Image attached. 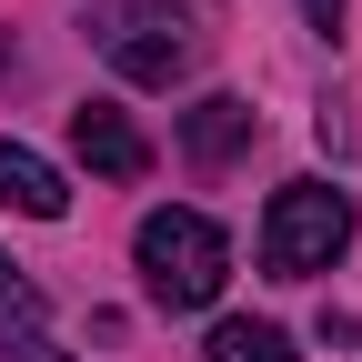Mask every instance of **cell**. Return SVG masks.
I'll list each match as a JSON object with an SVG mask.
<instances>
[{
	"mask_svg": "<svg viewBox=\"0 0 362 362\" xmlns=\"http://www.w3.org/2000/svg\"><path fill=\"white\" fill-rule=\"evenodd\" d=\"M302 11H312V30H342V0H302Z\"/></svg>",
	"mask_w": 362,
	"mask_h": 362,
	"instance_id": "9c48e42d",
	"label": "cell"
},
{
	"mask_svg": "<svg viewBox=\"0 0 362 362\" xmlns=\"http://www.w3.org/2000/svg\"><path fill=\"white\" fill-rule=\"evenodd\" d=\"M101 51H111L121 81H151V90L192 71V40H181V21H161V11H101Z\"/></svg>",
	"mask_w": 362,
	"mask_h": 362,
	"instance_id": "3957f363",
	"label": "cell"
},
{
	"mask_svg": "<svg viewBox=\"0 0 362 362\" xmlns=\"http://www.w3.org/2000/svg\"><path fill=\"white\" fill-rule=\"evenodd\" d=\"M352 252V202L332 181H282L262 211V272H282V282H312V272H332Z\"/></svg>",
	"mask_w": 362,
	"mask_h": 362,
	"instance_id": "7a4b0ae2",
	"label": "cell"
},
{
	"mask_svg": "<svg viewBox=\"0 0 362 362\" xmlns=\"http://www.w3.org/2000/svg\"><path fill=\"white\" fill-rule=\"evenodd\" d=\"M0 211H21V221H61V211H71V192H61V171L40 161V151L0 141Z\"/></svg>",
	"mask_w": 362,
	"mask_h": 362,
	"instance_id": "8992f818",
	"label": "cell"
},
{
	"mask_svg": "<svg viewBox=\"0 0 362 362\" xmlns=\"http://www.w3.org/2000/svg\"><path fill=\"white\" fill-rule=\"evenodd\" d=\"M0 362H61L51 352V302L21 262H0Z\"/></svg>",
	"mask_w": 362,
	"mask_h": 362,
	"instance_id": "5b68a950",
	"label": "cell"
},
{
	"mask_svg": "<svg viewBox=\"0 0 362 362\" xmlns=\"http://www.w3.org/2000/svg\"><path fill=\"white\" fill-rule=\"evenodd\" d=\"M211 362H292V332L282 322H221L211 332Z\"/></svg>",
	"mask_w": 362,
	"mask_h": 362,
	"instance_id": "ba28073f",
	"label": "cell"
},
{
	"mask_svg": "<svg viewBox=\"0 0 362 362\" xmlns=\"http://www.w3.org/2000/svg\"><path fill=\"white\" fill-rule=\"evenodd\" d=\"M71 151L101 171V181H141V171H151V141H141L131 111H111V101H81V111H71Z\"/></svg>",
	"mask_w": 362,
	"mask_h": 362,
	"instance_id": "277c9868",
	"label": "cell"
},
{
	"mask_svg": "<svg viewBox=\"0 0 362 362\" xmlns=\"http://www.w3.org/2000/svg\"><path fill=\"white\" fill-rule=\"evenodd\" d=\"M131 262H141V292L161 312H202V302H221V282H232V242H221L211 211H141Z\"/></svg>",
	"mask_w": 362,
	"mask_h": 362,
	"instance_id": "6da1fadb",
	"label": "cell"
},
{
	"mask_svg": "<svg viewBox=\"0 0 362 362\" xmlns=\"http://www.w3.org/2000/svg\"><path fill=\"white\" fill-rule=\"evenodd\" d=\"M242 141H252V101H232V90H211V101L181 111V151L192 161H232Z\"/></svg>",
	"mask_w": 362,
	"mask_h": 362,
	"instance_id": "52a82bcc",
	"label": "cell"
}]
</instances>
